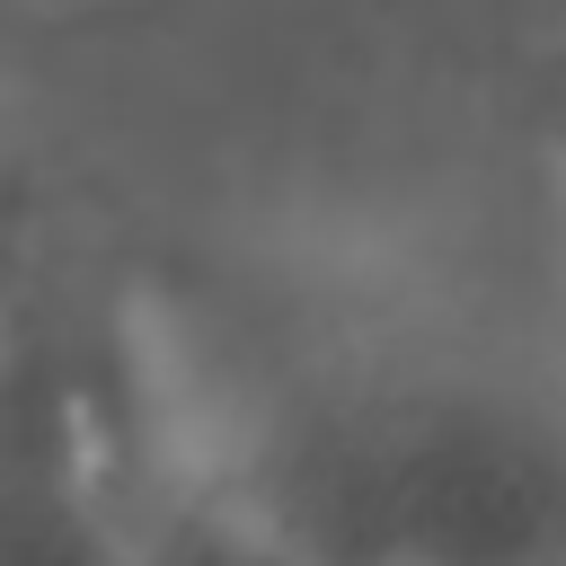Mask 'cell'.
<instances>
[{"instance_id": "obj_1", "label": "cell", "mask_w": 566, "mask_h": 566, "mask_svg": "<svg viewBox=\"0 0 566 566\" xmlns=\"http://www.w3.org/2000/svg\"><path fill=\"white\" fill-rule=\"evenodd\" d=\"M115 327L150 442L301 566H566V310L522 265L195 248Z\"/></svg>"}, {"instance_id": "obj_2", "label": "cell", "mask_w": 566, "mask_h": 566, "mask_svg": "<svg viewBox=\"0 0 566 566\" xmlns=\"http://www.w3.org/2000/svg\"><path fill=\"white\" fill-rule=\"evenodd\" d=\"M0 566H124L115 301L80 318L18 230L0 239Z\"/></svg>"}]
</instances>
